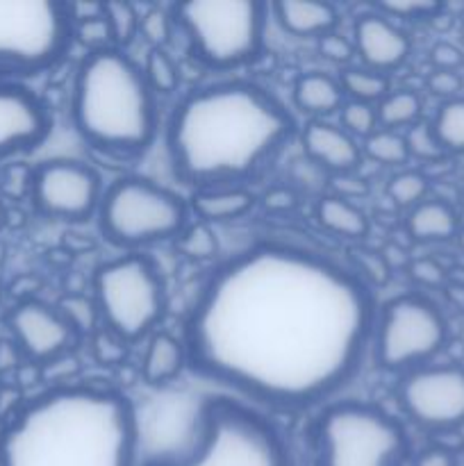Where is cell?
I'll use <instances>...</instances> for the list:
<instances>
[{
	"label": "cell",
	"mask_w": 464,
	"mask_h": 466,
	"mask_svg": "<svg viewBox=\"0 0 464 466\" xmlns=\"http://www.w3.org/2000/svg\"><path fill=\"white\" fill-rule=\"evenodd\" d=\"M296 194L291 189H285V187H277V189H271L267 196H264V205L267 209H273V212H287V209L296 208Z\"/></svg>",
	"instance_id": "obj_46"
},
{
	"label": "cell",
	"mask_w": 464,
	"mask_h": 466,
	"mask_svg": "<svg viewBox=\"0 0 464 466\" xmlns=\"http://www.w3.org/2000/svg\"><path fill=\"white\" fill-rule=\"evenodd\" d=\"M378 112V130H409L423 121V100L412 89H391L380 103L376 105Z\"/></svg>",
	"instance_id": "obj_24"
},
{
	"label": "cell",
	"mask_w": 464,
	"mask_h": 466,
	"mask_svg": "<svg viewBox=\"0 0 464 466\" xmlns=\"http://www.w3.org/2000/svg\"><path fill=\"white\" fill-rule=\"evenodd\" d=\"M405 232L419 244H441L458 237L459 218L449 203L439 198H426L405 217Z\"/></svg>",
	"instance_id": "obj_21"
},
{
	"label": "cell",
	"mask_w": 464,
	"mask_h": 466,
	"mask_svg": "<svg viewBox=\"0 0 464 466\" xmlns=\"http://www.w3.org/2000/svg\"><path fill=\"white\" fill-rule=\"evenodd\" d=\"M430 126L446 155H464V98L441 103Z\"/></svg>",
	"instance_id": "obj_26"
},
{
	"label": "cell",
	"mask_w": 464,
	"mask_h": 466,
	"mask_svg": "<svg viewBox=\"0 0 464 466\" xmlns=\"http://www.w3.org/2000/svg\"><path fill=\"white\" fill-rule=\"evenodd\" d=\"M408 276L414 285L423 287V289H439V287H446V282H449L446 268L432 258L409 259Z\"/></svg>",
	"instance_id": "obj_40"
},
{
	"label": "cell",
	"mask_w": 464,
	"mask_h": 466,
	"mask_svg": "<svg viewBox=\"0 0 464 466\" xmlns=\"http://www.w3.org/2000/svg\"><path fill=\"white\" fill-rule=\"evenodd\" d=\"M339 127L348 132L353 139L364 141L378 130L376 105L346 100L339 109Z\"/></svg>",
	"instance_id": "obj_35"
},
{
	"label": "cell",
	"mask_w": 464,
	"mask_h": 466,
	"mask_svg": "<svg viewBox=\"0 0 464 466\" xmlns=\"http://www.w3.org/2000/svg\"><path fill=\"white\" fill-rule=\"evenodd\" d=\"M428 189H430V180H428L426 173L409 171V168L394 173V176L387 180L385 187L387 198H389L396 208H403L408 209V212L428 198Z\"/></svg>",
	"instance_id": "obj_28"
},
{
	"label": "cell",
	"mask_w": 464,
	"mask_h": 466,
	"mask_svg": "<svg viewBox=\"0 0 464 466\" xmlns=\"http://www.w3.org/2000/svg\"><path fill=\"white\" fill-rule=\"evenodd\" d=\"M7 323L16 349L35 364L66 355L77 341V332L68 326L62 312L36 299L18 303L9 312Z\"/></svg>",
	"instance_id": "obj_14"
},
{
	"label": "cell",
	"mask_w": 464,
	"mask_h": 466,
	"mask_svg": "<svg viewBox=\"0 0 464 466\" xmlns=\"http://www.w3.org/2000/svg\"><path fill=\"white\" fill-rule=\"evenodd\" d=\"M141 71L155 96H173L180 89V71L164 48H148Z\"/></svg>",
	"instance_id": "obj_29"
},
{
	"label": "cell",
	"mask_w": 464,
	"mask_h": 466,
	"mask_svg": "<svg viewBox=\"0 0 464 466\" xmlns=\"http://www.w3.org/2000/svg\"><path fill=\"white\" fill-rule=\"evenodd\" d=\"M346 103L344 89L339 80L328 73L312 71L305 73L294 85V105L309 121H326L328 116L337 114Z\"/></svg>",
	"instance_id": "obj_22"
},
{
	"label": "cell",
	"mask_w": 464,
	"mask_h": 466,
	"mask_svg": "<svg viewBox=\"0 0 464 466\" xmlns=\"http://www.w3.org/2000/svg\"><path fill=\"white\" fill-rule=\"evenodd\" d=\"M53 118L36 94L0 80V159L30 150L50 135Z\"/></svg>",
	"instance_id": "obj_15"
},
{
	"label": "cell",
	"mask_w": 464,
	"mask_h": 466,
	"mask_svg": "<svg viewBox=\"0 0 464 466\" xmlns=\"http://www.w3.org/2000/svg\"><path fill=\"white\" fill-rule=\"evenodd\" d=\"M371 289L350 268L262 244L223 262L185 326L189 369L280 412L330 400L364 362Z\"/></svg>",
	"instance_id": "obj_1"
},
{
	"label": "cell",
	"mask_w": 464,
	"mask_h": 466,
	"mask_svg": "<svg viewBox=\"0 0 464 466\" xmlns=\"http://www.w3.org/2000/svg\"><path fill=\"white\" fill-rule=\"evenodd\" d=\"M405 144H408L409 159H419L423 164H437L446 157L444 148L437 141L435 132H432L430 121H419L409 130L403 132Z\"/></svg>",
	"instance_id": "obj_34"
},
{
	"label": "cell",
	"mask_w": 464,
	"mask_h": 466,
	"mask_svg": "<svg viewBox=\"0 0 464 466\" xmlns=\"http://www.w3.org/2000/svg\"><path fill=\"white\" fill-rule=\"evenodd\" d=\"M89 339H91V350H94V358L98 360V364H103V367H121V364L126 362L127 341L121 339L116 332L100 326Z\"/></svg>",
	"instance_id": "obj_38"
},
{
	"label": "cell",
	"mask_w": 464,
	"mask_h": 466,
	"mask_svg": "<svg viewBox=\"0 0 464 466\" xmlns=\"http://www.w3.org/2000/svg\"><path fill=\"white\" fill-rule=\"evenodd\" d=\"M176 248L185 258L203 262V259H212L218 253V241L212 226H207L203 221H196L187 223L185 230L176 237Z\"/></svg>",
	"instance_id": "obj_31"
},
{
	"label": "cell",
	"mask_w": 464,
	"mask_h": 466,
	"mask_svg": "<svg viewBox=\"0 0 464 466\" xmlns=\"http://www.w3.org/2000/svg\"><path fill=\"white\" fill-rule=\"evenodd\" d=\"M73 44L66 3L0 0V80L39 76L62 62Z\"/></svg>",
	"instance_id": "obj_10"
},
{
	"label": "cell",
	"mask_w": 464,
	"mask_h": 466,
	"mask_svg": "<svg viewBox=\"0 0 464 466\" xmlns=\"http://www.w3.org/2000/svg\"><path fill=\"white\" fill-rule=\"evenodd\" d=\"M35 208L59 221H85L98 214L103 180L91 167L73 159H50L32 171Z\"/></svg>",
	"instance_id": "obj_13"
},
{
	"label": "cell",
	"mask_w": 464,
	"mask_h": 466,
	"mask_svg": "<svg viewBox=\"0 0 464 466\" xmlns=\"http://www.w3.org/2000/svg\"><path fill=\"white\" fill-rule=\"evenodd\" d=\"M350 39L355 46V57H359L362 66L382 76L398 71L408 62L409 50H412L408 32L376 9L359 14L358 21L353 23Z\"/></svg>",
	"instance_id": "obj_16"
},
{
	"label": "cell",
	"mask_w": 464,
	"mask_h": 466,
	"mask_svg": "<svg viewBox=\"0 0 464 466\" xmlns=\"http://www.w3.org/2000/svg\"><path fill=\"white\" fill-rule=\"evenodd\" d=\"M362 155L371 162L387 168H400L409 162L408 144H405L403 132L376 130L371 137L362 141Z\"/></svg>",
	"instance_id": "obj_27"
},
{
	"label": "cell",
	"mask_w": 464,
	"mask_h": 466,
	"mask_svg": "<svg viewBox=\"0 0 464 466\" xmlns=\"http://www.w3.org/2000/svg\"><path fill=\"white\" fill-rule=\"evenodd\" d=\"M294 135L285 105L246 80H226L187 94L173 109L166 150L173 171L196 189L241 187Z\"/></svg>",
	"instance_id": "obj_2"
},
{
	"label": "cell",
	"mask_w": 464,
	"mask_h": 466,
	"mask_svg": "<svg viewBox=\"0 0 464 466\" xmlns=\"http://www.w3.org/2000/svg\"><path fill=\"white\" fill-rule=\"evenodd\" d=\"M368 194V185L362 177L353 173H341V176H332V196H339L344 200H358Z\"/></svg>",
	"instance_id": "obj_43"
},
{
	"label": "cell",
	"mask_w": 464,
	"mask_h": 466,
	"mask_svg": "<svg viewBox=\"0 0 464 466\" xmlns=\"http://www.w3.org/2000/svg\"><path fill=\"white\" fill-rule=\"evenodd\" d=\"M430 62L435 64V71H458V66H462L464 62V55L458 46L439 41V44L432 46Z\"/></svg>",
	"instance_id": "obj_44"
},
{
	"label": "cell",
	"mask_w": 464,
	"mask_h": 466,
	"mask_svg": "<svg viewBox=\"0 0 464 466\" xmlns=\"http://www.w3.org/2000/svg\"><path fill=\"white\" fill-rule=\"evenodd\" d=\"M317 221L330 235L348 241H362L368 235V217L359 205L339 196H323L317 203Z\"/></svg>",
	"instance_id": "obj_23"
},
{
	"label": "cell",
	"mask_w": 464,
	"mask_h": 466,
	"mask_svg": "<svg viewBox=\"0 0 464 466\" xmlns=\"http://www.w3.org/2000/svg\"><path fill=\"white\" fill-rule=\"evenodd\" d=\"M317 50L326 62L339 64V66H348L355 57V46L353 39L339 35V32H328L321 39H317Z\"/></svg>",
	"instance_id": "obj_41"
},
{
	"label": "cell",
	"mask_w": 464,
	"mask_h": 466,
	"mask_svg": "<svg viewBox=\"0 0 464 466\" xmlns=\"http://www.w3.org/2000/svg\"><path fill=\"white\" fill-rule=\"evenodd\" d=\"M400 412L417 428L435 435L464 426V367L426 364L403 373L396 385Z\"/></svg>",
	"instance_id": "obj_12"
},
{
	"label": "cell",
	"mask_w": 464,
	"mask_h": 466,
	"mask_svg": "<svg viewBox=\"0 0 464 466\" xmlns=\"http://www.w3.org/2000/svg\"><path fill=\"white\" fill-rule=\"evenodd\" d=\"M0 466H139L135 408L107 387H50L7 419Z\"/></svg>",
	"instance_id": "obj_3"
},
{
	"label": "cell",
	"mask_w": 464,
	"mask_h": 466,
	"mask_svg": "<svg viewBox=\"0 0 464 466\" xmlns=\"http://www.w3.org/2000/svg\"><path fill=\"white\" fill-rule=\"evenodd\" d=\"M373 9L394 23H409V21H432L437 14L444 12V5L426 3V0H405V3H380Z\"/></svg>",
	"instance_id": "obj_36"
},
{
	"label": "cell",
	"mask_w": 464,
	"mask_h": 466,
	"mask_svg": "<svg viewBox=\"0 0 464 466\" xmlns=\"http://www.w3.org/2000/svg\"><path fill=\"white\" fill-rule=\"evenodd\" d=\"M300 146L305 157L330 176L358 171L364 159L359 141L330 121H308L300 132Z\"/></svg>",
	"instance_id": "obj_17"
},
{
	"label": "cell",
	"mask_w": 464,
	"mask_h": 466,
	"mask_svg": "<svg viewBox=\"0 0 464 466\" xmlns=\"http://www.w3.org/2000/svg\"><path fill=\"white\" fill-rule=\"evenodd\" d=\"M462 41H464V30H462Z\"/></svg>",
	"instance_id": "obj_49"
},
{
	"label": "cell",
	"mask_w": 464,
	"mask_h": 466,
	"mask_svg": "<svg viewBox=\"0 0 464 466\" xmlns=\"http://www.w3.org/2000/svg\"><path fill=\"white\" fill-rule=\"evenodd\" d=\"M105 18L112 30L114 48H127L139 36L141 14L132 3H105Z\"/></svg>",
	"instance_id": "obj_32"
},
{
	"label": "cell",
	"mask_w": 464,
	"mask_h": 466,
	"mask_svg": "<svg viewBox=\"0 0 464 466\" xmlns=\"http://www.w3.org/2000/svg\"><path fill=\"white\" fill-rule=\"evenodd\" d=\"M449 341L444 312L423 294H400L376 314L373 358L382 371L403 373L426 367Z\"/></svg>",
	"instance_id": "obj_11"
},
{
	"label": "cell",
	"mask_w": 464,
	"mask_h": 466,
	"mask_svg": "<svg viewBox=\"0 0 464 466\" xmlns=\"http://www.w3.org/2000/svg\"><path fill=\"white\" fill-rule=\"evenodd\" d=\"M257 198L250 189L241 187H205L196 189L189 200V212L196 221H203L207 226L214 223H230L237 218H244L255 208Z\"/></svg>",
	"instance_id": "obj_19"
},
{
	"label": "cell",
	"mask_w": 464,
	"mask_h": 466,
	"mask_svg": "<svg viewBox=\"0 0 464 466\" xmlns=\"http://www.w3.org/2000/svg\"><path fill=\"white\" fill-rule=\"evenodd\" d=\"M426 86L430 94L439 96L446 103V100L458 98V94L462 91V77L458 76V71H432L428 76Z\"/></svg>",
	"instance_id": "obj_42"
},
{
	"label": "cell",
	"mask_w": 464,
	"mask_h": 466,
	"mask_svg": "<svg viewBox=\"0 0 464 466\" xmlns=\"http://www.w3.org/2000/svg\"><path fill=\"white\" fill-rule=\"evenodd\" d=\"M73 41H77L82 48H86V55L114 48L112 30H109V23L107 18H105V9L103 16L76 23V25H73Z\"/></svg>",
	"instance_id": "obj_37"
},
{
	"label": "cell",
	"mask_w": 464,
	"mask_h": 466,
	"mask_svg": "<svg viewBox=\"0 0 464 466\" xmlns=\"http://www.w3.org/2000/svg\"><path fill=\"white\" fill-rule=\"evenodd\" d=\"M57 309L66 319L68 326L77 332V337L85 335V332L91 337L100 328L98 308H96L94 299H86L82 294H68L59 300Z\"/></svg>",
	"instance_id": "obj_33"
},
{
	"label": "cell",
	"mask_w": 464,
	"mask_h": 466,
	"mask_svg": "<svg viewBox=\"0 0 464 466\" xmlns=\"http://www.w3.org/2000/svg\"><path fill=\"white\" fill-rule=\"evenodd\" d=\"M350 262H353V268H350V271H353L368 289H371V287L382 289V287L389 285L391 271H394V268L389 267L385 253H380V250L367 248V246H355V248L350 250Z\"/></svg>",
	"instance_id": "obj_30"
},
{
	"label": "cell",
	"mask_w": 464,
	"mask_h": 466,
	"mask_svg": "<svg viewBox=\"0 0 464 466\" xmlns=\"http://www.w3.org/2000/svg\"><path fill=\"white\" fill-rule=\"evenodd\" d=\"M71 114L82 139L112 155L144 153L159 127L157 96L144 71L118 48L82 59Z\"/></svg>",
	"instance_id": "obj_4"
},
{
	"label": "cell",
	"mask_w": 464,
	"mask_h": 466,
	"mask_svg": "<svg viewBox=\"0 0 464 466\" xmlns=\"http://www.w3.org/2000/svg\"><path fill=\"white\" fill-rule=\"evenodd\" d=\"M268 5L255 0H194L171 7L198 62L230 71L253 62L264 46Z\"/></svg>",
	"instance_id": "obj_7"
},
{
	"label": "cell",
	"mask_w": 464,
	"mask_h": 466,
	"mask_svg": "<svg viewBox=\"0 0 464 466\" xmlns=\"http://www.w3.org/2000/svg\"><path fill=\"white\" fill-rule=\"evenodd\" d=\"M189 223V205L166 187L144 177H121L105 189L98 226L121 250L148 248L176 239Z\"/></svg>",
	"instance_id": "obj_8"
},
{
	"label": "cell",
	"mask_w": 464,
	"mask_h": 466,
	"mask_svg": "<svg viewBox=\"0 0 464 466\" xmlns=\"http://www.w3.org/2000/svg\"><path fill=\"white\" fill-rule=\"evenodd\" d=\"M455 239H458V246L462 248V253H464V228H459V232H458V237H455Z\"/></svg>",
	"instance_id": "obj_48"
},
{
	"label": "cell",
	"mask_w": 464,
	"mask_h": 466,
	"mask_svg": "<svg viewBox=\"0 0 464 466\" xmlns=\"http://www.w3.org/2000/svg\"><path fill=\"white\" fill-rule=\"evenodd\" d=\"M141 466H296L280 428L250 405L205 400L185 449Z\"/></svg>",
	"instance_id": "obj_5"
},
{
	"label": "cell",
	"mask_w": 464,
	"mask_h": 466,
	"mask_svg": "<svg viewBox=\"0 0 464 466\" xmlns=\"http://www.w3.org/2000/svg\"><path fill=\"white\" fill-rule=\"evenodd\" d=\"M0 296H3V289H0Z\"/></svg>",
	"instance_id": "obj_50"
},
{
	"label": "cell",
	"mask_w": 464,
	"mask_h": 466,
	"mask_svg": "<svg viewBox=\"0 0 464 466\" xmlns=\"http://www.w3.org/2000/svg\"><path fill=\"white\" fill-rule=\"evenodd\" d=\"M412 466H458V458H455L453 451L444 449L439 444H432L423 449L421 453H417V458L412 460Z\"/></svg>",
	"instance_id": "obj_45"
},
{
	"label": "cell",
	"mask_w": 464,
	"mask_h": 466,
	"mask_svg": "<svg viewBox=\"0 0 464 466\" xmlns=\"http://www.w3.org/2000/svg\"><path fill=\"white\" fill-rule=\"evenodd\" d=\"M5 221H7V212H5V205H3V200H0V230H3Z\"/></svg>",
	"instance_id": "obj_47"
},
{
	"label": "cell",
	"mask_w": 464,
	"mask_h": 466,
	"mask_svg": "<svg viewBox=\"0 0 464 466\" xmlns=\"http://www.w3.org/2000/svg\"><path fill=\"white\" fill-rule=\"evenodd\" d=\"M189 367L185 341L173 337L171 332H153L146 344L141 358V378L150 387H164L180 378V373Z\"/></svg>",
	"instance_id": "obj_20"
},
{
	"label": "cell",
	"mask_w": 464,
	"mask_h": 466,
	"mask_svg": "<svg viewBox=\"0 0 464 466\" xmlns=\"http://www.w3.org/2000/svg\"><path fill=\"white\" fill-rule=\"evenodd\" d=\"M317 466H405L409 441L391 414L371 403L337 400L312 426Z\"/></svg>",
	"instance_id": "obj_6"
},
{
	"label": "cell",
	"mask_w": 464,
	"mask_h": 466,
	"mask_svg": "<svg viewBox=\"0 0 464 466\" xmlns=\"http://www.w3.org/2000/svg\"><path fill=\"white\" fill-rule=\"evenodd\" d=\"M268 12L287 35L298 36V39H321L328 32H335L339 23V12L330 3L280 0V3H273Z\"/></svg>",
	"instance_id": "obj_18"
},
{
	"label": "cell",
	"mask_w": 464,
	"mask_h": 466,
	"mask_svg": "<svg viewBox=\"0 0 464 466\" xmlns=\"http://www.w3.org/2000/svg\"><path fill=\"white\" fill-rule=\"evenodd\" d=\"M173 32V18L171 12L162 7H153L150 12L141 14V23H139V35L144 36L146 44L150 48H164L171 39Z\"/></svg>",
	"instance_id": "obj_39"
},
{
	"label": "cell",
	"mask_w": 464,
	"mask_h": 466,
	"mask_svg": "<svg viewBox=\"0 0 464 466\" xmlns=\"http://www.w3.org/2000/svg\"><path fill=\"white\" fill-rule=\"evenodd\" d=\"M339 85L344 89V96H348L355 103L378 105L391 91L389 76L371 71L364 66H346L339 71Z\"/></svg>",
	"instance_id": "obj_25"
},
{
	"label": "cell",
	"mask_w": 464,
	"mask_h": 466,
	"mask_svg": "<svg viewBox=\"0 0 464 466\" xmlns=\"http://www.w3.org/2000/svg\"><path fill=\"white\" fill-rule=\"evenodd\" d=\"M94 300L100 326L127 344L155 332L166 312V289L157 267L139 253L100 264L94 276Z\"/></svg>",
	"instance_id": "obj_9"
}]
</instances>
